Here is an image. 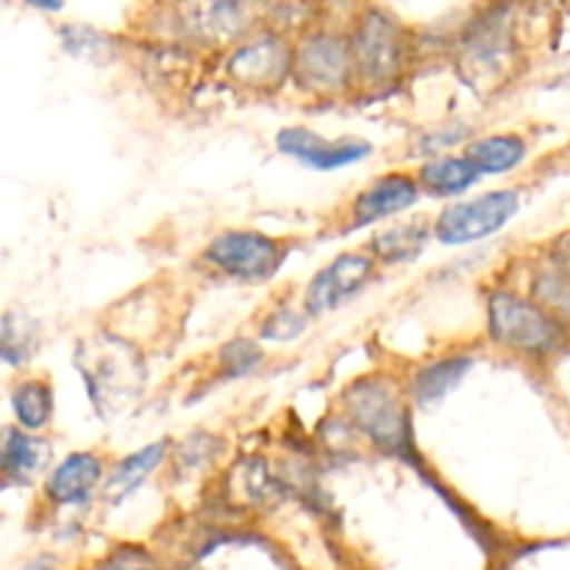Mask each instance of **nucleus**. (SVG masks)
Returning <instances> with one entry per match:
<instances>
[{
	"label": "nucleus",
	"mask_w": 570,
	"mask_h": 570,
	"mask_svg": "<svg viewBox=\"0 0 570 570\" xmlns=\"http://www.w3.org/2000/svg\"><path fill=\"white\" fill-rule=\"evenodd\" d=\"M345 421L356 434L387 454L406 456L412 451V417L406 395L382 373L360 376L340 395Z\"/></svg>",
	"instance_id": "nucleus-1"
},
{
	"label": "nucleus",
	"mask_w": 570,
	"mask_h": 570,
	"mask_svg": "<svg viewBox=\"0 0 570 570\" xmlns=\"http://www.w3.org/2000/svg\"><path fill=\"white\" fill-rule=\"evenodd\" d=\"M488 337L510 354L543 360L562 348L566 323L540 301L523 298L510 289H493L488 295Z\"/></svg>",
	"instance_id": "nucleus-2"
},
{
	"label": "nucleus",
	"mask_w": 570,
	"mask_h": 570,
	"mask_svg": "<svg viewBox=\"0 0 570 570\" xmlns=\"http://www.w3.org/2000/svg\"><path fill=\"white\" fill-rule=\"evenodd\" d=\"M521 212V189H490L476 198H456L434 217V239L445 248H465L504 232Z\"/></svg>",
	"instance_id": "nucleus-3"
},
{
	"label": "nucleus",
	"mask_w": 570,
	"mask_h": 570,
	"mask_svg": "<svg viewBox=\"0 0 570 570\" xmlns=\"http://www.w3.org/2000/svg\"><path fill=\"white\" fill-rule=\"evenodd\" d=\"M287 256L289 245L284 239L265 232H250V228H232V232L217 234L204 248V262L212 271L248 287L276 278Z\"/></svg>",
	"instance_id": "nucleus-4"
},
{
	"label": "nucleus",
	"mask_w": 570,
	"mask_h": 570,
	"mask_svg": "<svg viewBox=\"0 0 570 570\" xmlns=\"http://www.w3.org/2000/svg\"><path fill=\"white\" fill-rule=\"evenodd\" d=\"M348 42L354 53L356 83L382 89L404 76V67L410 61V39L387 11H365Z\"/></svg>",
	"instance_id": "nucleus-5"
},
{
	"label": "nucleus",
	"mask_w": 570,
	"mask_h": 570,
	"mask_svg": "<svg viewBox=\"0 0 570 570\" xmlns=\"http://www.w3.org/2000/svg\"><path fill=\"white\" fill-rule=\"evenodd\" d=\"M293 83L315 98H334L356 83L354 53L337 33H309L293 48Z\"/></svg>",
	"instance_id": "nucleus-6"
},
{
	"label": "nucleus",
	"mask_w": 570,
	"mask_h": 570,
	"mask_svg": "<svg viewBox=\"0 0 570 570\" xmlns=\"http://www.w3.org/2000/svg\"><path fill=\"white\" fill-rule=\"evenodd\" d=\"M98 345L81 351L87 362L78 360V371H81L95 410L100 415H115L139 390L142 365H139V356L134 354V348H128L120 340H115V348H104V354H98Z\"/></svg>",
	"instance_id": "nucleus-7"
},
{
	"label": "nucleus",
	"mask_w": 570,
	"mask_h": 570,
	"mask_svg": "<svg viewBox=\"0 0 570 570\" xmlns=\"http://www.w3.org/2000/svg\"><path fill=\"white\" fill-rule=\"evenodd\" d=\"M376 271L379 262L371 250L367 254H362V250H345V254L334 256L306 284L304 309L312 317H323L328 312L343 309L345 304H351L356 295H362L371 287Z\"/></svg>",
	"instance_id": "nucleus-8"
},
{
	"label": "nucleus",
	"mask_w": 570,
	"mask_h": 570,
	"mask_svg": "<svg viewBox=\"0 0 570 570\" xmlns=\"http://www.w3.org/2000/svg\"><path fill=\"white\" fill-rule=\"evenodd\" d=\"M276 148L282 156H289L298 165L317 173L345 170V167L362 165L373 156V145L362 137L326 139L323 134L306 126H284L276 134Z\"/></svg>",
	"instance_id": "nucleus-9"
},
{
	"label": "nucleus",
	"mask_w": 570,
	"mask_h": 570,
	"mask_svg": "<svg viewBox=\"0 0 570 570\" xmlns=\"http://www.w3.org/2000/svg\"><path fill=\"white\" fill-rule=\"evenodd\" d=\"M226 76L245 89L284 87L293 81V48L278 33H262L228 53Z\"/></svg>",
	"instance_id": "nucleus-10"
},
{
	"label": "nucleus",
	"mask_w": 570,
	"mask_h": 570,
	"mask_svg": "<svg viewBox=\"0 0 570 570\" xmlns=\"http://www.w3.org/2000/svg\"><path fill=\"white\" fill-rule=\"evenodd\" d=\"M421 198L423 189L417 176L401 170L384 173V176L373 178L365 189L356 193L354 204H351L348 232H360V228L376 226V223L390 220V217L404 215Z\"/></svg>",
	"instance_id": "nucleus-11"
},
{
	"label": "nucleus",
	"mask_w": 570,
	"mask_h": 570,
	"mask_svg": "<svg viewBox=\"0 0 570 570\" xmlns=\"http://www.w3.org/2000/svg\"><path fill=\"white\" fill-rule=\"evenodd\" d=\"M106 462L95 451H72L45 479V495L56 507H83L104 488Z\"/></svg>",
	"instance_id": "nucleus-12"
},
{
	"label": "nucleus",
	"mask_w": 570,
	"mask_h": 570,
	"mask_svg": "<svg viewBox=\"0 0 570 570\" xmlns=\"http://www.w3.org/2000/svg\"><path fill=\"white\" fill-rule=\"evenodd\" d=\"M50 456H53V449H50V443L39 432H26L17 423L3 429L0 473H3L6 484L28 488L50 465Z\"/></svg>",
	"instance_id": "nucleus-13"
},
{
	"label": "nucleus",
	"mask_w": 570,
	"mask_h": 570,
	"mask_svg": "<svg viewBox=\"0 0 570 570\" xmlns=\"http://www.w3.org/2000/svg\"><path fill=\"white\" fill-rule=\"evenodd\" d=\"M248 9L243 0H184L181 20L195 39L232 42L248 28Z\"/></svg>",
	"instance_id": "nucleus-14"
},
{
	"label": "nucleus",
	"mask_w": 570,
	"mask_h": 570,
	"mask_svg": "<svg viewBox=\"0 0 570 570\" xmlns=\"http://www.w3.org/2000/svg\"><path fill=\"white\" fill-rule=\"evenodd\" d=\"M471 367H473V360L465 354L440 356V360L429 362V365L417 367V371L412 373L406 395H410L412 404L423 406V410L438 406L440 401L449 399V395L465 382Z\"/></svg>",
	"instance_id": "nucleus-15"
},
{
	"label": "nucleus",
	"mask_w": 570,
	"mask_h": 570,
	"mask_svg": "<svg viewBox=\"0 0 570 570\" xmlns=\"http://www.w3.org/2000/svg\"><path fill=\"white\" fill-rule=\"evenodd\" d=\"M417 181L429 198L456 200L482 181V173L473 167V161L465 154H443L432 156L417 167Z\"/></svg>",
	"instance_id": "nucleus-16"
},
{
	"label": "nucleus",
	"mask_w": 570,
	"mask_h": 570,
	"mask_svg": "<svg viewBox=\"0 0 570 570\" xmlns=\"http://www.w3.org/2000/svg\"><path fill=\"white\" fill-rule=\"evenodd\" d=\"M170 454V443L167 440H159V443H150L145 449L134 451V454L122 456L109 473H106L104 482V499L109 504H122L126 499H131L139 488H142L145 479L161 465Z\"/></svg>",
	"instance_id": "nucleus-17"
},
{
	"label": "nucleus",
	"mask_w": 570,
	"mask_h": 570,
	"mask_svg": "<svg viewBox=\"0 0 570 570\" xmlns=\"http://www.w3.org/2000/svg\"><path fill=\"white\" fill-rule=\"evenodd\" d=\"M462 154L473 161L482 178L507 176L527 161L529 145L521 134H484L465 142Z\"/></svg>",
	"instance_id": "nucleus-18"
},
{
	"label": "nucleus",
	"mask_w": 570,
	"mask_h": 570,
	"mask_svg": "<svg viewBox=\"0 0 570 570\" xmlns=\"http://www.w3.org/2000/svg\"><path fill=\"white\" fill-rule=\"evenodd\" d=\"M510 53L512 39L499 14L473 26V31H468L465 39H462V59H465V65L471 70L484 72V76H493L495 70H501L507 59H510Z\"/></svg>",
	"instance_id": "nucleus-19"
},
{
	"label": "nucleus",
	"mask_w": 570,
	"mask_h": 570,
	"mask_svg": "<svg viewBox=\"0 0 570 570\" xmlns=\"http://www.w3.org/2000/svg\"><path fill=\"white\" fill-rule=\"evenodd\" d=\"M434 237V226L426 220H404L382 228L373 234L371 250L379 265H410L426 250L429 239Z\"/></svg>",
	"instance_id": "nucleus-20"
},
{
	"label": "nucleus",
	"mask_w": 570,
	"mask_h": 570,
	"mask_svg": "<svg viewBox=\"0 0 570 570\" xmlns=\"http://www.w3.org/2000/svg\"><path fill=\"white\" fill-rule=\"evenodd\" d=\"M14 423L26 432H45L53 421L56 393L53 384L42 376H26L11 387L9 395Z\"/></svg>",
	"instance_id": "nucleus-21"
},
{
	"label": "nucleus",
	"mask_w": 570,
	"mask_h": 570,
	"mask_svg": "<svg viewBox=\"0 0 570 570\" xmlns=\"http://www.w3.org/2000/svg\"><path fill=\"white\" fill-rule=\"evenodd\" d=\"M42 345V326L28 312L9 309L0 323V356L9 367H26Z\"/></svg>",
	"instance_id": "nucleus-22"
},
{
	"label": "nucleus",
	"mask_w": 570,
	"mask_h": 570,
	"mask_svg": "<svg viewBox=\"0 0 570 570\" xmlns=\"http://www.w3.org/2000/svg\"><path fill=\"white\" fill-rule=\"evenodd\" d=\"M61 37V48L67 50L70 56L81 61H95V65H104V61L111 59V42L106 33L95 31V28H83V26H61L59 28Z\"/></svg>",
	"instance_id": "nucleus-23"
},
{
	"label": "nucleus",
	"mask_w": 570,
	"mask_h": 570,
	"mask_svg": "<svg viewBox=\"0 0 570 570\" xmlns=\"http://www.w3.org/2000/svg\"><path fill=\"white\" fill-rule=\"evenodd\" d=\"M534 295L540 304L560 317L562 323H570V273L566 267L554 265L551 271H543L534 278Z\"/></svg>",
	"instance_id": "nucleus-24"
},
{
	"label": "nucleus",
	"mask_w": 570,
	"mask_h": 570,
	"mask_svg": "<svg viewBox=\"0 0 570 570\" xmlns=\"http://www.w3.org/2000/svg\"><path fill=\"white\" fill-rule=\"evenodd\" d=\"M265 360V351L254 343V340H228L217 354V365H220L223 379H245L256 371Z\"/></svg>",
	"instance_id": "nucleus-25"
},
{
	"label": "nucleus",
	"mask_w": 570,
	"mask_h": 570,
	"mask_svg": "<svg viewBox=\"0 0 570 570\" xmlns=\"http://www.w3.org/2000/svg\"><path fill=\"white\" fill-rule=\"evenodd\" d=\"M309 321L312 315L306 309H295V306L289 304L276 306V309L262 321L259 337L267 340V343H293V340H298L301 334L306 332Z\"/></svg>",
	"instance_id": "nucleus-26"
},
{
	"label": "nucleus",
	"mask_w": 570,
	"mask_h": 570,
	"mask_svg": "<svg viewBox=\"0 0 570 570\" xmlns=\"http://www.w3.org/2000/svg\"><path fill=\"white\" fill-rule=\"evenodd\" d=\"M462 142H471V126L426 128V131L421 134V139H417V145L412 154L432 159V156L449 154L451 148H456V145H462Z\"/></svg>",
	"instance_id": "nucleus-27"
},
{
	"label": "nucleus",
	"mask_w": 570,
	"mask_h": 570,
	"mask_svg": "<svg viewBox=\"0 0 570 570\" xmlns=\"http://www.w3.org/2000/svg\"><path fill=\"white\" fill-rule=\"evenodd\" d=\"M100 570H156L142 549H120L100 566Z\"/></svg>",
	"instance_id": "nucleus-28"
},
{
	"label": "nucleus",
	"mask_w": 570,
	"mask_h": 570,
	"mask_svg": "<svg viewBox=\"0 0 570 570\" xmlns=\"http://www.w3.org/2000/svg\"><path fill=\"white\" fill-rule=\"evenodd\" d=\"M31 9L37 11H48V14H56V11H61V6H65V0H26Z\"/></svg>",
	"instance_id": "nucleus-29"
}]
</instances>
